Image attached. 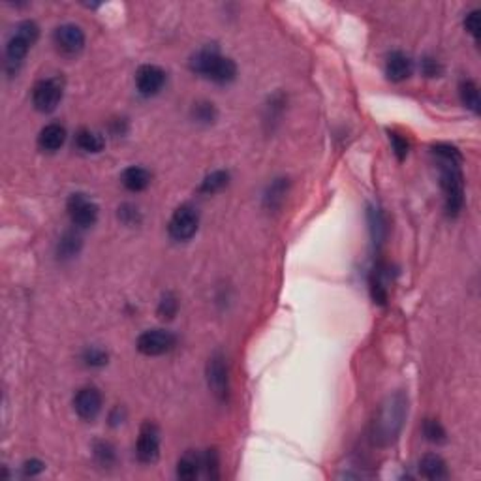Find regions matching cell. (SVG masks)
I'll list each match as a JSON object with an SVG mask.
<instances>
[{
  "label": "cell",
  "mask_w": 481,
  "mask_h": 481,
  "mask_svg": "<svg viewBox=\"0 0 481 481\" xmlns=\"http://www.w3.org/2000/svg\"><path fill=\"white\" fill-rule=\"evenodd\" d=\"M432 154L440 164V184L446 194V211L450 216H457L464 205V177L461 171V152L453 145L438 143L432 147Z\"/></svg>",
  "instance_id": "obj_1"
},
{
  "label": "cell",
  "mask_w": 481,
  "mask_h": 481,
  "mask_svg": "<svg viewBox=\"0 0 481 481\" xmlns=\"http://www.w3.org/2000/svg\"><path fill=\"white\" fill-rule=\"evenodd\" d=\"M406 418V399L402 393L389 395L378 408L373 421V440L378 446H389L400 434Z\"/></svg>",
  "instance_id": "obj_2"
},
{
  "label": "cell",
  "mask_w": 481,
  "mask_h": 481,
  "mask_svg": "<svg viewBox=\"0 0 481 481\" xmlns=\"http://www.w3.org/2000/svg\"><path fill=\"white\" fill-rule=\"evenodd\" d=\"M190 70L197 76L205 77L209 81L220 83V85H226V83H231L237 77V66L231 58L224 57L220 51L216 47H203L192 57L190 60Z\"/></svg>",
  "instance_id": "obj_3"
},
{
  "label": "cell",
  "mask_w": 481,
  "mask_h": 481,
  "mask_svg": "<svg viewBox=\"0 0 481 481\" xmlns=\"http://www.w3.org/2000/svg\"><path fill=\"white\" fill-rule=\"evenodd\" d=\"M38 36L40 26L34 21H23L17 25L12 38L8 40L6 44V63L10 68L15 66V70H17V66L23 63V58L32 49V45L38 42Z\"/></svg>",
  "instance_id": "obj_4"
},
{
  "label": "cell",
  "mask_w": 481,
  "mask_h": 481,
  "mask_svg": "<svg viewBox=\"0 0 481 481\" xmlns=\"http://www.w3.org/2000/svg\"><path fill=\"white\" fill-rule=\"evenodd\" d=\"M64 96V83L58 77H47L40 79L32 89V106L40 113H51L55 111Z\"/></svg>",
  "instance_id": "obj_5"
},
{
  "label": "cell",
  "mask_w": 481,
  "mask_h": 481,
  "mask_svg": "<svg viewBox=\"0 0 481 481\" xmlns=\"http://www.w3.org/2000/svg\"><path fill=\"white\" fill-rule=\"evenodd\" d=\"M197 228H199V213H197L196 207L186 203L173 213L170 224H168V234L173 241L183 243V241L192 239L196 235Z\"/></svg>",
  "instance_id": "obj_6"
},
{
  "label": "cell",
  "mask_w": 481,
  "mask_h": 481,
  "mask_svg": "<svg viewBox=\"0 0 481 481\" xmlns=\"http://www.w3.org/2000/svg\"><path fill=\"white\" fill-rule=\"evenodd\" d=\"M175 344H177V336L173 335L171 331L149 329L145 333H141L136 346L143 355L156 357V355L168 354L170 350L175 348Z\"/></svg>",
  "instance_id": "obj_7"
},
{
  "label": "cell",
  "mask_w": 481,
  "mask_h": 481,
  "mask_svg": "<svg viewBox=\"0 0 481 481\" xmlns=\"http://www.w3.org/2000/svg\"><path fill=\"white\" fill-rule=\"evenodd\" d=\"M207 384L218 400H228L229 395V378H228V363L226 357L216 352L211 355L207 363Z\"/></svg>",
  "instance_id": "obj_8"
},
{
  "label": "cell",
  "mask_w": 481,
  "mask_h": 481,
  "mask_svg": "<svg viewBox=\"0 0 481 481\" xmlns=\"http://www.w3.org/2000/svg\"><path fill=\"white\" fill-rule=\"evenodd\" d=\"M68 215L77 228H90L98 220V205L85 194H72L68 199Z\"/></svg>",
  "instance_id": "obj_9"
},
{
  "label": "cell",
  "mask_w": 481,
  "mask_h": 481,
  "mask_svg": "<svg viewBox=\"0 0 481 481\" xmlns=\"http://www.w3.org/2000/svg\"><path fill=\"white\" fill-rule=\"evenodd\" d=\"M53 42L57 45V49L66 55V57H76L85 47V32L81 31V26L72 25H60L53 32Z\"/></svg>",
  "instance_id": "obj_10"
},
{
  "label": "cell",
  "mask_w": 481,
  "mask_h": 481,
  "mask_svg": "<svg viewBox=\"0 0 481 481\" xmlns=\"http://www.w3.org/2000/svg\"><path fill=\"white\" fill-rule=\"evenodd\" d=\"M101 406H104V397H101L100 389L95 386L81 387L74 397V408H76L77 416L85 421H92L98 418Z\"/></svg>",
  "instance_id": "obj_11"
},
{
  "label": "cell",
  "mask_w": 481,
  "mask_h": 481,
  "mask_svg": "<svg viewBox=\"0 0 481 481\" xmlns=\"http://www.w3.org/2000/svg\"><path fill=\"white\" fill-rule=\"evenodd\" d=\"M136 455L145 464L156 462L160 457V432L156 425L145 423L141 427L138 443H136Z\"/></svg>",
  "instance_id": "obj_12"
},
{
  "label": "cell",
  "mask_w": 481,
  "mask_h": 481,
  "mask_svg": "<svg viewBox=\"0 0 481 481\" xmlns=\"http://www.w3.org/2000/svg\"><path fill=\"white\" fill-rule=\"evenodd\" d=\"M165 85V72L160 66L145 64L136 74V87L143 96L158 95Z\"/></svg>",
  "instance_id": "obj_13"
},
{
  "label": "cell",
  "mask_w": 481,
  "mask_h": 481,
  "mask_svg": "<svg viewBox=\"0 0 481 481\" xmlns=\"http://www.w3.org/2000/svg\"><path fill=\"white\" fill-rule=\"evenodd\" d=\"M414 72V63L411 58L402 53V51H393L386 60V76L389 81L400 83L408 79Z\"/></svg>",
  "instance_id": "obj_14"
},
{
  "label": "cell",
  "mask_w": 481,
  "mask_h": 481,
  "mask_svg": "<svg viewBox=\"0 0 481 481\" xmlns=\"http://www.w3.org/2000/svg\"><path fill=\"white\" fill-rule=\"evenodd\" d=\"M66 141V128L57 122H51L47 127L42 128L38 136V145L45 152H57Z\"/></svg>",
  "instance_id": "obj_15"
},
{
  "label": "cell",
  "mask_w": 481,
  "mask_h": 481,
  "mask_svg": "<svg viewBox=\"0 0 481 481\" xmlns=\"http://www.w3.org/2000/svg\"><path fill=\"white\" fill-rule=\"evenodd\" d=\"M151 173L141 168V165H130L122 171L120 175V183L124 184V188L130 192H143L151 184Z\"/></svg>",
  "instance_id": "obj_16"
},
{
  "label": "cell",
  "mask_w": 481,
  "mask_h": 481,
  "mask_svg": "<svg viewBox=\"0 0 481 481\" xmlns=\"http://www.w3.org/2000/svg\"><path fill=\"white\" fill-rule=\"evenodd\" d=\"M419 472L427 480H446L450 475L446 461L440 455H434V453H429L419 461Z\"/></svg>",
  "instance_id": "obj_17"
},
{
  "label": "cell",
  "mask_w": 481,
  "mask_h": 481,
  "mask_svg": "<svg viewBox=\"0 0 481 481\" xmlns=\"http://www.w3.org/2000/svg\"><path fill=\"white\" fill-rule=\"evenodd\" d=\"M202 468H203L202 455H197L196 451H186V453H184L177 462V478L184 481L196 480Z\"/></svg>",
  "instance_id": "obj_18"
},
{
  "label": "cell",
  "mask_w": 481,
  "mask_h": 481,
  "mask_svg": "<svg viewBox=\"0 0 481 481\" xmlns=\"http://www.w3.org/2000/svg\"><path fill=\"white\" fill-rule=\"evenodd\" d=\"M76 147L83 152L96 154V152H100L101 149L106 147V140H104L101 133L95 132V130L81 128V130L76 133Z\"/></svg>",
  "instance_id": "obj_19"
},
{
  "label": "cell",
  "mask_w": 481,
  "mask_h": 481,
  "mask_svg": "<svg viewBox=\"0 0 481 481\" xmlns=\"http://www.w3.org/2000/svg\"><path fill=\"white\" fill-rule=\"evenodd\" d=\"M459 95H461L462 104L468 109H472L474 113H480L481 101H480V89L472 79H466V81L461 83L459 87Z\"/></svg>",
  "instance_id": "obj_20"
},
{
  "label": "cell",
  "mask_w": 481,
  "mask_h": 481,
  "mask_svg": "<svg viewBox=\"0 0 481 481\" xmlns=\"http://www.w3.org/2000/svg\"><path fill=\"white\" fill-rule=\"evenodd\" d=\"M229 183V173L224 170L213 171L211 175L203 179L202 186H199V192L203 194H215V192H220L222 188H226Z\"/></svg>",
  "instance_id": "obj_21"
},
{
  "label": "cell",
  "mask_w": 481,
  "mask_h": 481,
  "mask_svg": "<svg viewBox=\"0 0 481 481\" xmlns=\"http://www.w3.org/2000/svg\"><path fill=\"white\" fill-rule=\"evenodd\" d=\"M79 248H81V237L68 231V234H64V237L58 243V256L63 260H68V258H74L79 252Z\"/></svg>",
  "instance_id": "obj_22"
},
{
  "label": "cell",
  "mask_w": 481,
  "mask_h": 481,
  "mask_svg": "<svg viewBox=\"0 0 481 481\" xmlns=\"http://www.w3.org/2000/svg\"><path fill=\"white\" fill-rule=\"evenodd\" d=\"M286 179H277L275 183L269 186V192L266 196V203L271 209H279L280 205L284 203L286 190H288V183H284Z\"/></svg>",
  "instance_id": "obj_23"
},
{
  "label": "cell",
  "mask_w": 481,
  "mask_h": 481,
  "mask_svg": "<svg viewBox=\"0 0 481 481\" xmlns=\"http://www.w3.org/2000/svg\"><path fill=\"white\" fill-rule=\"evenodd\" d=\"M368 220H370V229H373V237L374 243H384L387 234V222L386 216L382 213L380 209H370L368 213Z\"/></svg>",
  "instance_id": "obj_24"
},
{
  "label": "cell",
  "mask_w": 481,
  "mask_h": 481,
  "mask_svg": "<svg viewBox=\"0 0 481 481\" xmlns=\"http://www.w3.org/2000/svg\"><path fill=\"white\" fill-rule=\"evenodd\" d=\"M423 434L429 442L442 443L446 442V429L438 423L437 419H425L423 423Z\"/></svg>",
  "instance_id": "obj_25"
},
{
  "label": "cell",
  "mask_w": 481,
  "mask_h": 481,
  "mask_svg": "<svg viewBox=\"0 0 481 481\" xmlns=\"http://www.w3.org/2000/svg\"><path fill=\"white\" fill-rule=\"evenodd\" d=\"M83 361H85V365H89V367H104V365H108V354L101 348L90 346V348L85 350Z\"/></svg>",
  "instance_id": "obj_26"
},
{
  "label": "cell",
  "mask_w": 481,
  "mask_h": 481,
  "mask_svg": "<svg viewBox=\"0 0 481 481\" xmlns=\"http://www.w3.org/2000/svg\"><path fill=\"white\" fill-rule=\"evenodd\" d=\"M95 455L96 459L101 462V464H106V466H109V464H113L115 459H117V453H115V448L111 446V443L108 442H100L95 446Z\"/></svg>",
  "instance_id": "obj_27"
},
{
  "label": "cell",
  "mask_w": 481,
  "mask_h": 481,
  "mask_svg": "<svg viewBox=\"0 0 481 481\" xmlns=\"http://www.w3.org/2000/svg\"><path fill=\"white\" fill-rule=\"evenodd\" d=\"M177 309H179L177 297H175V295H171V293H165L158 304L160 318H168V320H171V318L177 314Z\"/></svg>",
  "instance_id": "obj_28"
},
{
  "label": "cell",
  "mask_w": 481,
  "mask_h": 481,
  "mask_svg": "<svg viewBox=\"0 0 481 481\" xmlns=\"http://www.w3.org/2000/svg\"><path fill=\"white\" fill-rule=\"evenodd\" d=\"M194 117H196V120H199V122L209 124V122H213V120L216 119L215 106H213V104H209V101H202V104H196V108H194Z\"/></svg>",
  "instance_id": "obj_29"
},
{
  "label": "cell",
  "mask_w": 481,
  "mask_h": 481,
  "mask_svg": "<svg viewBox=\"0 0 481 481\" xmlns=\"http://www.w3.org/2000/svg\"><path fill=\"white\" fill-rule=\"evenodd\" d=\"M202 461H203V470L207 472V475H209L211 480H216L218 478V455H216L215 450H207L205 453L202 455Z\"/></svg>",
  "instance_id": "obj_30"
},
{
  "label": "cell",
  "mask_w": 481,
  "mask_h": 481,
  "mask_svg": "<svg viewBox=\"0 0 481 481\" xmlns=\"http://www.w3.org/2000/svg\"><path fill=\"white\" fill-rule=\"evenodd\" d=\"M389 141H391L393 151L397 154V158L405 160L406 154H408V141H406V138H402L400 133L389 132Z\"/></svg>",
  "instance_id": "obj_31"
},
{
  "label": "cell",
  "mask_w": 481,
  "mask_h": 481,
  "mask_svg": "<svg viewBox=\"0 0 481 481\" xmlns=\"http://www.w3.org/2000/svg\"><path fill=\"white\" fill-rule=\"evenodd\" d=\"M119 218L127 226H133V224H138V222L141 220V215L140 211H138V207H133V205H122L119 209Z\"/></svg>",
  "instance_id": "obj_32"
},
{
  "label": "cell",
  "mask_w": 481,
  "mask_h": 481,
  "mask_svg": "<svg viewBox=\"0 0 481 481\" xmlns=\"http://www.w3.org/2000/svg\"><path fill=\"white\" fill-rule=\"evenodd\" d=\"M464 26H466V31L474 36V40L478 42L480 40V12L478 10H472V12L466 15V19H464Z\"/></svg>",
  "instance_id": "obj_33"
},
{
  "label": "cell",
  "mask_w": 481,
  "mask_h": 481,
  "mask_svg": "<svg viewBox=\"0 0 481 481\" xmlns=\"http://www.w3.org/2000/svg\"><path fill=\"white\" fill-rule=\"evenodd\" d=\"M421 68H423V74L429 77H437L440 72H442V66L438 64V60L431 57H425L423 63H421Z\"/></svg>",
  "instance_id": "obj_34"
},
{
  "label": "cell",
  "mask_w": 481,
  "mask_h": 481,
  "mask_svg": "<svg viewBox=\"0 0 481 481\" xmlns=\"http://www.w3.org/2000/svg\"><path fill=\"white\" fill-rule=\"evenodd\" d=\"M42 470H44V462L38 461V459H31V461H26L25 464H23L25 475H36L40 474Z\"/></svg>",
  "instance_id": "obj_35"
}]
</instances>
